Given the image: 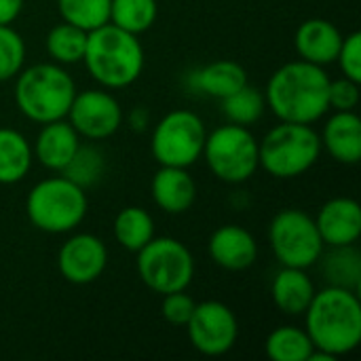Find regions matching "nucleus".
Returning <instances> with one entry per match:
<instances>
[{
  "label": "nucleus",
  "instance_id": "obj_1",
  "mask_svg": "<svg viewBox=\"0 0 361 361\" xmlns=\"http://www.w3.org/2000/svg\"><path fill=\"white\" fill-rule=\"evenodd\" d=\"M328 87L330 78L322 66L305 59L283 63L267 82V108L283 123L311 125L330 108Z\"/></svg>",
  "mask_w": 361,
  "mask_h": 361
},
{
  "label": "nucleus",
  "instance_id": "obj_2",
  "mask_svg": "<svg viewBox=\"0 0 361 361\" xmlns=\"http://www.w3.org/2000/svg\"><path fill=\"white\" fill-rule=\"evenodd\" d=\"M307 334L315 349L334 360L349 355L361 343V302L357 292L328 286L315 292L305 311Z\"/></svg>",
  "mask_w": 361,
  "mask_h": 361
},
{
  "label": "nucleus",
  "instance_id": "obj_3",
  "mask_svg": "<svg viewBox=\"0 0 361 361\" xmlns=\"http://www.w3.org/2000/svg\"><path fill=\"white\" fill-rule=\"evenodd\" d=\"M82 61L102 87L123 89L140 78L144 70V49L135 34L108 21L87 34Z\"/></svg>",
  "mask_w": 361,
  "mask_h": 361
},
{
  "label": "nucleus",
  "instance_id": "obj_4",
  "mask_svg": "<svg viewBox=\"0 0 361 361\" xmlns=\"http://www.w3.org/2000/svg\"><path fill=\"white\" fill-rule=\"evenodd\" d=\"M74 95V78L59 63H36L17 74L15 104L34 123L44 125L68 116Z\"/></svg>",
  "mask_w": 361,
  "mask_h": 361
},
{
  "label": "nucleus",
  "instance_id": "obj_5",
  "mask_svg": "<svg viewBox=\"0 0 361 361\" xmlns=\"http://www.w3.org/2000/svg\"><path fill=\"white\" fill-rule=\"evenodd\" d=\"M322 154V137L311 125L279 123L258 142L260 167L279 180L307 173Z\"/></svg>",
  "mask_w": 361,
  "mask_h": 361
},
{
  "label": "nucleus",
  "instance_id": "obj_6",
  "mask_svg": "<svg viewBox=\"0 0 361 361\" xmlns=\"http://www.w3.org/2000/svg\"><path fill=\"white\" fill-rule=\"evenodd\" d=\"M87 192L66 176L40 180L25 199L30 222L49 235L72 233L87 216Z\"/></svg>",
  "mask_w": 361,
  "mask_h": 361
},
{
  "label": "nucleus",
  "instance_id": "obj_7",
  "mask_svg": "<svg viewBox=\"0 0 361 361\" xmlns=\"http://www.w3.org/2000/svg\"><path fill=\"white\" fill-rule=\"evenodd\" d=\"M201 157H205L209 171L226 184L247 182L260 167L256 135L235 123L207 133Z\"/></svg>",
  "mask_w": 361,
  "mask_h": 361
},
{
  "label": "nucleus",
  "instance_id": "obj_8",
  "mask_svg": "<svg viewBox=\"0 0 361 361\" xmlns=\"http://www.w3.org/2000/svg\"><path fill=\"white\" fill-rule=\"evenodd\" d=\"M137 275L157 294L182 292L195 277L190 250L173 237H152L137 252Z\"/></svg>",
  "mask_w": 361,
  "mask_h": 361
},
{
  "label": "nucleus",
  "instance_id": "obj_9",
  "mask_svg": "<svg viewBox=\"0 0 361 361\" xmlns=\"http://www.w3.org/2000/svg\"><path fill=\"white\" fill-rule=\"evenodd\" d=\"M205 137L207 129L199 114L192 110H171L154 127L150 150L159 165L188 169L201 159Z\"/></svg>",
  "mask_w": 361,
  "mask_h": 361
},
{
  "label": "nucleus",
  "instance_id": "obj_10",
  "mask_svg": "<svg viewBox=\"0 0 361 361\" xmlns=\"http://www.w3.org/2000/svg\"><path fill=\"white\" fill-rule=\"evenodd\" d=\"M269 243L281 267L309 269L324 256V239L315 218L294 207L279 212L271 220Z\"/></svg>",
  "mask_w": 361,
  "mask_h": 361
},
{
  "label": "nucleus",
  "instance_id": "obj_11",
  "mask_svg": "<svg viewBox=\"0 0 361 361\" xmlns=\"http://www.w3.org/2000/svg\"><path fill=\"white\" fill-rule=\"evenodd\" d=\"M184 328L190 345L207 357L228 353L239 338V322L233 309L220 300L199 302Z\"/></svg>",
  "mask_w": 361,
  "mask_h": 361
},
{
  "label": "nucleus",
  "instance_id": "obj_12",
  "mask_svg": "<svg viewBox=\"0 0 361 361\" xmlns=\"http://www.w3.org/2000/svg\"><path fill=\"white\" fill-rule=\"evenodd\" d=\"M70 125L87 140H106L123 125V108L108 91L87 89L74 95L68 110Z\"/></svg>",
  "mask_w": 361,
  "mask_h": 361
},
{
  "label": "nucleus",
  "instance_id": "obj_13",
  "mask_svg": "<svg viewBox=\"0 0 361 361\" xmlns=\"http://www.w3.org/2000/svg\"><path fill=\"white\" fill-rule=\"evenodd\" d=\"M108 267L106 243L89 233L72 235L57 254V269L61 277L74 286L93 283Z\"/></svg>",
  "mask_w": 361,
  "mask_h": 361
},
{
  "label": "nucleus",
  "instance_id": "obj_14",
  "mask_svg": "<svg viewBox=\"0 0 361 361\" xmlns=\"http://www.w3.org/2000/svg\"><path fill=\"white\" fill-rule=\"evenodd\" d=\"M324 245H355L361 237V207L355 199L336 197L322 205L315 218Z\"/></svg>",
  "mask_w": 361,
  "mask_h": 361
},
{
  "label": "nucleus",
  "instance_id": "obj_15",
  "mask_svg": "<svg viewBox=\"0 0 361 361\" xmlns=\"http://www.w3.org/2000/svg\"><path fill=\"white\" fill-rule=\"evenodd\" d=\"M209 256L224 271H245L258 258V243L239 224H224L209 237Z\"/></svg>",
  "mask_w": 361,
  "mask_h": 361
},
{
  "label": "nucleus",
  "instance_id": "obj_16",
  "mask_svg": "<svg viewBox=\"0 0 361 361\" xmlns=\"http://www.w3.org/2000/svg\"><path fill=\"white\" fill-rule=\"evenodd\" d=\"M343 38L345 36L332 21L313 17L298 25L294 44H296L300 59L324 68L336 61Z\"/></svg>",
  "mask_w": 361,
  "mask_h": 361
},
{
  "label": "nucleus",
  "instance_id": "obj_17",
  "mask_svg": "<svg viewBox=\"0 0 361 361\" xmlns=\"http://www.w3.org/2000/svg\"><path fill=\"white\" fill-rule=\"evenodd\" d=\"M322 148L341 163L357 165L361 161V121L355 110H336L324 125Z\"/></svg>",
  "mask_w": 361,
  "mask_h": 361
},
{
  "label": "nucleus",
  "instance_id": "obj_18",
  "mask_svg": "<svg viewBox=\"0 0 361 361\" xmlns=\"http://www.w3.org/2000/svg\"><path fill=\"white\" fill-rule=\"evenodd\" d=\"M152 201L165 214H184L197 201V184L184 167H165L154 173L150 184Z\"/></svg>",
  "mask_w": 361,
  "mask_h": 361
},
{
  "label": "nucleus",
  "instance_id": "obj_19",
  "mask_svg": "<svg viewBox=\"0 0 361 361\" xmlns=\"http://www.w3.org/2000/svg\"><path fill=\"white\" fill-rule=\"evenodd\" d=\"M80 146V135L76 129L66 123L63 118L44 123V127L38 131L32 152L36 159L51 171H63V167L72 161Z\"/></svg>",
  "mask_w": 361,
  "mask_h": 361
},
{
  "label": "nucleus",
  "instance_id": "obj_20",
  "mask_svg": "<svg viewBox=\"0 0 361 361\" xmlns=\"http://www.w3.org/2000/svg\"><path fill=\"white\" fill-rule=\"evenodd\" d=\"M271 296L281 313L298 317L305 315V311L309 309L315 296V283L307 275V269L283 267L273 279Z\"/></svg>",
  "mask_w": 361,
  "mask_h": 361
},
{
  "label": "nucleus",
  "instance_id": "obj_21",
  "mask_svg": "<svg viewBox=\"0 0 361 361\" xmlns=\"http://www.w3.org/2000/svg\"><path fill=\"white\" fill-rule=\"evenodd\" d=\"M188 80L197 91L216 99H224L231 93L239 91L243 85H247V72L241 63L233 59H220L195 70Z\"/></svg>",
  "mask_w": 361,
  "mask_h": 361
},
{
  "label": "nucleus",
  "instance_id": "obj_22",
  "mask_svg": "<svg viewBox=\"0 0 361 361\" xmlns=\"http://www.w3.org/2000/svg\"><path fill=\"white\" fill-rule=\"evenodd\" d=\"M32 146L23 133L0 127V184L21 182L32 167Z\"/></svg>",
  "mask_w": 361,
  "mask_h": 361
},
{
  "label": "nucleus",
  "instance_id": "obj_23",
  "mask_svg": "<svg viewBox=\"0 0 361 361\" xmlns=\"http://www.w3.org/2000/svg\"><path fill=\"white\" fill-rule=\"evenodd\" d=\"M154 237V222L142 207H125L114 218V239L127 252L137 254Z\"/></svg>",
  "mask_w": 361,
  "mask_h": 361
},
{
  "label": "nucleus",
  "instance_id": "obj_24",
  "mask_svg": "<svg viewBox=\"0 0 361 361\" xmlns=\"http://www.w3.org/2000/svg\"><path fill=\"white\" fill-rule=\"evenodd\" d=\"M313 349L315 347L307 330L296 326H281L273 330L264 343V351L273 361H307Z\"/></svg>",
  "mask_w": 361,
  "mask_h": 361
},
{
  "label": "nucleus",
  "instance_id": "obj_25",
  "mask_svg": "<svg viewBox=\"0 0 361 361\" xmlns=\"http://www.w3.org/2000/svg\"><path fill=\"white\" fill-rule=\"evenodd\" d=\"M157 15V0H110V23L135 36L150 30Z\"/></svg>",
  "mask_w": 361,
  "mask_h": 361
},
{
  "label": "nucleus",
  "instance_id": "obj_26",
  "mask_svg": "<svg viewBox=\"0 0 361 361\" xmlns=\"http://www.w3.org/2000/svg\"><path fill=\"white\" fill-rule=\"evenodd\" d=\"M324 273H326V279H330V286H338V288H347V290L360 292V252L353 245L332 247L330 256H326V260H324Z\"/></svg>",
  "mask_w": 361,
  "mask_h": 361
},
{
  "label": "nucleus",
  "instance_id": "obj_27",
  "mask_svg": "<svg viewBox=\"0 0 361 361\" xmlns=\"http://www.w3.org/2000/svg\"><path fill=\"white\" fill-rule=\"evenodd\" d=\"M87 34L85 30L72 23H57L47 34V51L55 63H78L85 57L87 49Z\"/></svg>",
  "mask_w": 361,
  "mask_h": 361
},
{
  "label": "nucleus",
  "instance_id": "obj_28",
  "mask_svg": "<svg viewBox=\"0 0 361 361\" xmlns=\"http://www.w3.org/2000/svg\"><path fill=\"white\" fill-rule=\"evenodd\" d=\"M220 102H222V112L226 114V118L243 127L254 125L264 114V108H267L264 93L250 82Z\"/></svg>",
  "mask_w": 361,
  "mask_h": 361
},
{
  "label": "nucleus",
  "instance_id": "obj_29",
  "mask_svg": "<svg viewBox=\"0 0 361 361\" xmlns=\"http://www.w3.org/2000/svg\"><path fill=\"white\" fill-rule=\"evenodd\" d=\"M59 15L85 32H93L110 21V0H57Z\"/></svg>",
  "mask_w": 361,
  "mask_h": 361
},
{
  "label": "nucleus",
  "instance_id": "obj_30",
  "mask_svg": "<svg viewBox=\"0 0 361 361\" xmlns=\"http://www.w3.org/2000/svg\"><path fill=\"white\" fill-rule=\"evenodd\" d=\"M106 169V161L104 154L95 148V146H78L76 154L72 157V161L63 167V176L68 180H72L74 184H78L80 188L93 186L99 182L102 173Z\"/></svg>",
  "mask_w": 361,
  "mask_h": 361
},
{
  "label": "nucleus",
  "instance_id": "obj_31",
  "mask_svg": "<svg viewBox=\"0 0 361 361\" xmlns=\"http://www.w3.org/2000/svg\"><path fill=\"white\" fill-rule=\"evenodd\" d=\"M25 42L11 25H0V82L11 80L23 70Z\"/></svg>",
  "mask_w": 361,
  "mask_h": 361
},
{
  "label": "nucleus",
  "instance_id": "obj_32",
  "mask_svg": "<svg viewBox=\"0 0 361 361\" xmlns=\"http://www.w3.org/2000/svg\"><path fill=\"white\" fill-rule=\"evenodd\" d=\"M343 74L355 82H361V34L353 32L343 38L338 57H336Z\"/></svg>",
  "mask_w": 361,
  "mask_h": 361
},
{
  "label": "nucleus",
  "instance_id": "obj_33",
  "mask_svg": "<svg viewBox=\"0 0 361 361\" xmlns=\"http://www.w3.org/2000/svg\"><path fill=\"white\" fill-rule=\"evenodd\" d=\"M328 104L334 110H355L360 104V82H355L347 76L330 80Z\"/></svg>",
  "mask_w": 361,
  "mask_h": 361
},
{
  "label": "nucleus",
  "instance_id": "obj_34",
  "mask_svg": "<svg viewBox=\"0 0 361 361\" xmlns=\"http://www.w3.org/2000/svg\"><path fill=\"white\" fill-rule=\"evenodd\" d=\"M197 302L192 300V296L186 294V290L182 292H171V294H165L163 298V317L171 324V326H186L192 311H195Z\"/></svg>",
  "mask_w": 361,
  "mask_h": 361
},
{
  "label": "nucleus",
  "instance_id": "obj_35",
  "mask_svg": "<svg viewBox=\"0 0 361 361\" xmlns=\"http://www.w3.org/2000/svg\"><path fill=\"white\" fill-rule=\"evenodd\" d=\"M23 8V0H0V25H11Z\"/></svg>",
  "mask_w": 361,
  "mask_h": 361
},
{
  "label": "nucleus",
  "instance_id": "obj_36",
  "mask_svg": "<svg viewBox=\"0 0 361 361\" xmlns=\"http://www.w3.org/2000/svg\"><path fill=\"white\" fill-rule=\"evenodd\" d=\"M148 118H150V114H148L146 108H133V110L129 112V125H131V129H135V131H144L146 125H148Z\"/></svg>",
  "mask_w": 361,
  "mask_h": 361
}]
</instances>
